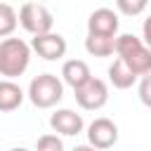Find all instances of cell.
<instances>
[{"label":"cell","mask_w":151,"mask_h":151,"mask_svg":"<svg viewBox=\"0 0 151 151\" xmlns=\"http://www.w3.org/2000/svg\"><path fill=\"white\" fill-rule=\"evenodd\" d=\"M142 33H144V42L151 47V17L144 19V24H142Z\"/></svg>","instance_id":"ac0fdd59"},{"label":"cell","mask_w":151,"mask_h":151,"mask_svg":"<svg viewBox=\"0 0 151 151\" xmlns=\"http://www.w3.org/2000/svg\"><path fill=\"white\" fill-rule=\"evenodd\" d=\"M139 99H142L144 106L151 109V71L144 73V78H142V83H139Z\"/></svg>","instance_id":"e0dca14e"},{"label":"cell","mask_w":151,"mask_h":151,"mask_svg":"<svg viewBox=\"0 0 151 151\" xmlns=\"http://www.w3.org/2000/svg\"><path fill=\"white\" fill-rule=\"evenodd\" d=\"M17 24H19V17H17L14 7L7 5V2H0V38L12 35Z\"/></svg>","instance_id":"5bb4252c"},{"label":"cell","mask_w":151,"mask_h":151,"mask_svg":"<svg viewBox=\"0 0 151 151\" xmlns=\"http://www.w3.org/2000/svg\"><path fill=\"white\" fill-rule=\"evenodd\" d=\"M137 73L118 57L111 66H109V80H111V85L113 87H118V90H127V87H132L134 83H137Z\"/></svg>","instance_id":"30bf717a"},{"label":"cell","mask_w":151,"mask_h":151,"mask_svg":"<svg viewBox=\"0 0 151 151\" xmlns=\"http://www.w3.org/2000/svg\"><path fill=\"white\" fill-rule=\"evenodd\" d=\"M50 125H52L54 132L66 134V137H76V134L83 132V118H80V113H76V111H71V109H59V111H54L52 118H50Z\"/></svg>","instance_id":"9c48e42d"},{"label":"cell","mask_w":151,"mask_h":151,"mask_svg":"<svg viewBox=\"0 0 151 151\" xmlns=\"http://www.w3.org/2000/svg\"><path fill=\"white\" fill-rule=\"evenodd\" d=\"M87 33L116 35L118 33V14L109 7H99L87 17Z\"/></svg>","instance_id":"ba28073f"},{"label":"cell","mask_w":151,"mask_h":151,"mask_svg":"<svg viewBox=\"0 0 151 151\" xmlns=\"http://www.w3.org/2000/svg\"><path fill=\"white\" fill-rule=\"evenodd\" d=\"M38 149L40 151H61L64 149V142L57 134H45V137L38 139Z\"/></svg>","instance_id":"2e32d148"},{"label":"cell","mask_w":151,"mask_h":151,"mask_svg":"<svg viewBox=\"0 0 151 151\" xmlns=\"http://www.w3.org/2000/svg\"><path fill=\"white\" fill-rule=\"evenodd\" d=\"M116 52L137 76H144L151 71V47L146 42H142L137 35H132V33L118 35L116 38Z\"/></svg>","instance_id":"6da1fadb"},{"label":"cell","mask_w":151,"mask_h":151,"mask_svg":"<svg viewBox=\"0 0 151 151\" xmlns=\"http://www.w3.org/2000/svg\"><path fill=\"white\" fill-rule=\"evenodd\" d=\"M19 24H21L31 35H40V33L52 31L54 17H52V12H50L45 5H40V2H24L21 9H19Z\"/></svg>","instance_id":"277c9868"},{"label":"cell","mask_w":151,"mask_h":151,"mask_svg":"<svg viewBox=\"0 0 151 151\" xmlns=\"http://www.w3.org/2000/svg\"><path fill=\"white\" fill-rule=\"evenodd\" d=\"M87 139L94 149H111L118 142V125L109 118H94L87 127Z\"/></svg>","instance_id":"52a82bcc"},{"label":"cell","mask_w":151,"mask_h":151,"mask_svg":"<svg viewBox=\"0 0 151 151\" xmlns=\"http://www.w3.org/2000/svg\"><path fill=\"white\" fill-rule=\"evenodd\" d=\"M31 61V47L21 38H5L0 42V76L19 78Z\"/></svg>","instance_id":"7a4b0ae2"},{"label":"cell","mask_w":151,"mask_h":151,"mask_svg":"<svg viewBox=\"0 0 151 151\" xmlns=\"http://www.w3.org/2000/svg\"><path fill=\"white\" fill-rule=\"evenodd\" d=\"M61 97H64V85L52 73H40L28 85V99L38 109H52L54 104L61 101Z\"/></svg>","instance_id":"3957f363"},{"label":"cell","mask_w":151,"mask_h":151,"mask_svg":"<svg viewBox=\"0 0 151 151\" xmlns=\"http://www.w3.org/2000/svg\"><path fill=\"white\" fill-rule=\"evenodd\" d=\"M31 47L38 52V57L47 59V61H57L66 54V40L59 35V33H40V35H33L31 40Z\"/></svg>","instance_id":"8992f818"},{"label":"cell","mask_w":151,"mask_h":151,"mask_svg":"<svg viewBox=\"0 0 151 151\" xmlns=\"http://www.w3.org/2000/svg\"><path fill=\"white\" fill-rule=\"evenodd\" d=\"M116 5L125 17H137V14H142L146 9L149 0H116Z\"/></svg>","instance_id":"9a60e30c"},{"label":"cell","mask_w":151,"mask_h":151,"mask_svg":"<svg viewBox=\"0 0 151 151\" xmlns=\"http://www.w3.org/2000/svg\"><path fill=\"white\" fill-rule=\"evenodd\" d=\"M61 76H64V80L76 90V87L83 85L92 73H90V66H87L83 59H68V61L61 66Z\"/></svg>","instance_id":"7c38bea8"},{"label":"cell","mask_w":151,"mask_h":151,"mask_svg":"<svg viewBox=\"0 0 151 151\" xmlns=\"http://www.w3.org/2000/svg\"><path fill=\"white\" fill-rule=\"evenodd\" d=\"M24 101V90L12 83V78L0 80V111H14Z\"/></svg>","instance_id":"8fae6325"},{"label":"cell","mask_w":151,"mask_h":151,"mask_svg":"<svg viewBox=\"0 0 151 151\" xmlns=\"http://www.w3.org/2000/svg\"><path fill=\"white\" fill-rule=\"evenodd\" d=\"M76 101L85 111H97L109 101V87L101 78H87L83 85L76 87Z\"/></svg>","instance_id":"5b68a950"},{"label":"cell","mask_w":151,"mask_h":151,"mask_svg":"<svg viewBox=\"0 0 151 151\" xmlns=\"http://www.w3.org/2000/svg\"><path fill=\"white\" fill-rule=\"evenodd\" d=\"M85 50L92 57H109L116 50V35H101V33H87Z\"/></svg>","instance_id":"4fadbf2b"}]
</instances>
